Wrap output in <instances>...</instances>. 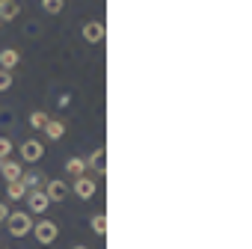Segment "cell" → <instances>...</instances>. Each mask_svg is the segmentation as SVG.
<instances>
[{
    "instance_id": "obj_18",
    "label": "cell",
    "mask_w": 252,
    "mask_h": 249,
    "mask_svg": "<svg viewBox=\"0 0 252 249\" xmlns=\"http://www.w3.org/2000/svg\"><path fill=\"white\" fill-rule=\"evenodd\" d=\"M92 228H95V234H104L107 231V217L104 214H95L92 217Z\"/></svg>"
},
{
    "instance_id": "obj_11",
    "label": "cell",
    "mask_w": 252,
    "mask_h": 249,
    "mask_svg": "<svg viewBox=\"0 0 252 249\" xmlns=\"http://www.w3.org/2000/svg\"><path fill=\"white\" fill-rule=\"evenodd\" d=\"M18 62H21V54L15 48H3V51H0V68H3V71H12Z\"/></svg>"
},
{
    "instance_id": "obj_23",
    "label": "cell",
    "mask_w": 252,
    "mask_h": 249,
    "mask_svg": "<svg viewBox=\"0 0 252 249\" xmlns=\"http://www.w3.org/2000/svg\"><path fill=\"white\" fill-rule=\"evenodd\" d=\"M0 166H3V160H0Z\"/></svg>"
},
{
    "instance_id": "obj_2",
    "label": "cell",
    "mask_w": 252,
    "mask_h": 249,
    "mask_svg": "<svg viewBox=\"0 0 252 249\" xmlns=\"http://www.w3.org/2000/svg\"><path fill=\"white\" fill-rule=\"evenodd\" d=\"M45 157V146L39 140H24L21 143V160L24 163H39Z\"/></svg>"
},
{
    "instance_id": "obj_4",
    "label": "cell",
    "mask_w": 252,
    "mask_h": 249,
    "mask_svg": "<svg viewBox=\"0 0 252 249\" xmlns=\"http://www.w3.org/2000/svg\"><path fill=\"white\" fill-rule=\"evenodd\" d=\"M45 184H48V178L39 172V169H30V172H21V187L27 190V193H36V190H45Z\"/></svg>"
},
{
    "instance_id": "obj_10",
    "label": "cell",
    "mask_w": 252,
    "mask_h": 249,
    "mask_svg": "<svg viewBox=\"0 0 252 249\" xmlns=\"http://www.w3.org/2000/svg\"><path fill=\"white\" fill-rule=\"evenodd\" d=\"M107 149H95L92 155H89V160H86V169H95L98 175H104L107 172Z\"/></svg>"
},
{
    "instance_id": "obj_13",
    "label": "cell",
    "mask_w": 252,
    "mask_h": 249,
    "mask_svg": "<svg viewBox=\"0 0 252 249\" xmlns=\"http://www.w3.org/2000/svg\"><path fill=\"white\" fill-rule=\"evenodd\" d=\"M65 134V124L60 122V119H48V124H45V137L48 140H60Z\"/></svg>"
},
{
    "instance_id": "obj_15",
    "label": "cell",
    "mask_w": 252,
    "mask_h": 249,
    "mask_svg": "<svg viewBox=\"0 0 252 249\" xmlns=\"http://www.w3.org/2000/svg\"><path fill=\"white\" fill-rule=\"evenodd\" d=\"M42 9H45L48 15H60V12L65 9V0H42Z\"/></svg>"
},
{
    "instance_id": "obj_12",
    "label": "cell",
    "mask_w": 252,
    "mask_h": 249,
    "mask_svg": "<svg viewBox=\"0 0 252 249\" xmlns=\"http://www.w3.org/2000/svg\"><path fill=\"white\" fill-rule=\"evenodd\" d=\"M21 163H12V160H3V166H0V175L6 178V184H15V181H21Z\"/></svg>"
},
{
    "instance_id": "obj_8",
    "label": "cell",
    "mask_w": 252,
    "mask_h": 249,
    "mask_svg": "<svg viewBox=\"0 0 252 249\" xmlns=\"http://www.w3.org/2000/svg\"><path fill=\"white\" fill-rule=\"evenodd\" d=\"M95 190H98V184H95L92 178H86V175L74 178V193H77L80 199H92V196H95Z\"/></svg>"
},
{
    "instance_id": "obj_21",
    "label": "cell",
    "mask_w": 252,
    "mask_h": 249,
    "mask_svg": "<svg viewBox=\"0 0 252 249\" xmlns=\"http://www.w3.org/2000/svg\"><path fill=\"white\" fill-rule=\"evenodd\" d=\"M6 217H9V208H6L3 202H0V222H6Z\"/></svg>"
},
{
    "instance_id": "obj_19",
    "label": "cell",
    "mask_w": 252,
    "mask_h": 249,
    "mask_svg": "<svg viewBox=\"0 0 252 249\" xmlns=\"http://www.w3.org/2000/svg\"><path fill=\"white\" fill-rule=\"evenodd\" d=\"M12 155V140H6V137H0V160H6Z\"/></svg>"
},
{
    "instance_id": "obj_5",
    "label": "cell",
    "mask_w": 252,
    "mask_h": 249,
    "mask_svg": "<svg viewBox=\"0 0 252 249\" xmlns=\"http://www.w3.org/2000/svg\"><path fill=\"white\" fill-rule=\"evenodd\" d=\"M45 196H48V202H63L68 196V184L60 181V178H54V181L45 184Z\"/></svg>"
},
{
    "instance_id": "obj_9",
    "label": "cell",
    "mask_w": 252,
    "mask_h": 249,
    "mask_svg": "<svg viewBox=\"0 0 252 249\" xmlns=\"http://www.w3.org/2000/svg\"><path fill=\"white\" fill-rule=\"evenodd\" d=\"M18 15H21L18 0H0V21H15Z\"/></svg>"
},
{
    "instance_id": "obj_22",
    "label": "cell",
    "mask_w": 252,
    "mask_h": 249,
    "mask_svg": "<svg viewBox=\"0 0 252 249\" xmlns=\"http://www.w3.org/2000/svg\"><path fill=\"white\" fill-rule=\"evenodd\" d=\"M74 249H86V246H74Z\"/></svg>"
},
{
    "instance_id": "obj_6",
    "label": "cell",
    "mask_w": 252,
    "mask_h": 249,
    "mask_svg": "<svg viewBox=\"0 0 252 249\" xmlns=\"http://www.w3.org/2000/svg\"><path fill=\"white\" fill-rule=\"evenodd\" d=\"M27 205H30V211H27V214H45L51 202H48L45 190H36V193H27Z\"/></svg>"
},
{
    "instance_id": "obj_24",
    "label": "cell",
    "mask_w": 252,
    "mask_h": 249,
    "mask_svg": "<svg viewBox=\"0 0 252 249\" xmlns=\"http://www.w3.org/2000/svg\"><path fill=\"white\" fill-rule=\"evenodd\" d=\"M0 249H3V246H0Z\"/></svg>"
},
{
    "instance_id": "obj_20",
    "label": "cell",
    "mask_w": 252,
    "mask_h": 249,
    "mask_svg": "<svg viewBox=\"0 0 252 249\" xmlns=\"http://www.w3.org/2000/svg\"><path fill=\"white\" fill-rule=\"evenodd\" d=\"M12 86V71H3V68H0V92H6Z\"/></svg>"
},
{
    "instance_id": "obj_7",
    "label": "cell",
    "mask_w": 252,
    "mask_h": 249,
    "mask_svg": "<svg viewBox=\"0 0 252 249\" xmlns=\"http://www.w3.org/2000/svg\"><path fill=\"white\" fill-rule=\"evenodd\" d=\"M83 39H86L89 45H98V42L104 39V24H101V21H86V24H83Z\"/></svg>"
},
{
    "instance_id": "obj_3",
    "label": "cell",
    "mask_w": 252,
    "mask_h": 249,
    "mask_svg": "<svg viewBox=\"0 0 252 249\" xmlns=\"http://www.w3.org/2000/svg\"><path fill=\"white\" fill-rule=\"evenodd\" d=\"M33 231H36V240L39 243H54L57 240V234H60V228H57V222H51V219H42V222H36L33 225Z\"/></svg>"
},
{
    "instance_id": "obj_1",
    "label": "cell",
    "mask_w": 252,
    "mask_h": 249,
    "mask_svg": "<svg viewBox=\"0 0 252 249\" xmlns=\"http://www.w3.org/2000/svg\"><path fill=\"white\" fill-rule=\"evenodd\" d=\"M6 228H9V234H12V237H24V234H30V231H33V219H30V214H27V211H15V214H9V217H6Z\"/></svg>"
},
{
    "instance_id": "obj_14",
    "label": "cell",
    "mask_w": 252,
    "mask_h": 249,
    "mask_svg": "<svg viewBox=\"0 0 252 249\" xmlns=\"http://www.w3.org/2000/svg\"><path fill=\"white\" fill-rule=\"evenodd\" d=\"M65 172H68L71 178L86 175V160H80V157H68V160H65Z\"/></svg>"
},
{
    "instance_id": "obj_17",
    "label": "cell",
    "mask_w": 252,
    "mask_h": 249,
    "mask_svg": "<svg viewBox=\"0 0 252 249\" xmlns=\"http://www.w3.org/2000/svg\"><path fill=\"white\" fill-rule=\"evenodd\" d=\"M6 196H9V199H24L27 190L21 187V181H15V184H6Z\"/></svg>"
},
{
    "instance_id": "obj_16",
    "label": "cell",
    "mask_w": 252,
    "mask_h": 249,
    "mask_svg": "<svg viewBox=\"0 0 252 249\" xmlns=\"http://www.w3.org/2000/svg\"><path fill=\"white\" fill-rule=\"evenodd\" d=\"M45 124H48V116H45L42 110L30 113V128H36V131H45Z\"/></svg>"
}]
</instances>
